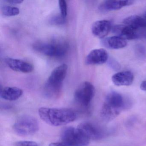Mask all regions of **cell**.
I'll use <instances>...</instances> for the list:
<instances>
[{"label":"cell","instance_id":"obj_2","mask_svg":"<svg viewBox=\"0 0 146 146\" xmlns=\"http://www.w3.org/2000/svg\"><path fill=\"white\" fill-rule=\"evenodd\" d=\"M122 96L116 92H111L106 97L101 112L102 118L110 121L116 117L127 107Z\"/></svg>","mask_w":146,"mask_h":146},{"label":"cell","instance_id":"obj_23","mask_svg":"<svg viewBox=\"0 0 146 146\" xmlns=\"http://www.w3.org/2000/svg\"><path fill=\"white\" fill-rule=\"evenodd\" d=\"M7 2L13 5H17V4H21L23 2V0H7Z\"/></svg>","mask_w":146,"mask_h":146},{"label":"cell","instance_id":"obj_15","mask_svg":"<svg viewBox=\"0 0 146 146\" xmlns=\"http://www.w3.org/2000/svg\"><path fill=\"white\" fill-rule=\"evenodd\" d=\"M23 94V90L17 87H6L1 88L0 90V96L6 100H16L19 99Z\"/></svg>","mask_w":146,"mask_h":146},{"label":"cell","instance_id":"obj_18","mask_svg":"<svg viewBox=\"0 0 146 146\" xmlns=\"http://www.w3.org/2000/svg\"><path fill=\"white\" fill-rule=\"evenodd\" d=\"M1 12L3 15L6 17H13L18 15L20 11L17 7L11 6H5L1 8Z\"/></svg>","mask_w":146,"mask_h":146},{"label":"cell","instance_id":"obj_24","mask_svg":"<svg viewBox=\"0 0 146 146\" xmlns=\"http://www.w3.org/2000/svg\"><path fill=\"white\" fill-rule=\"evenodd\" d=\"M49 146H65L64 145V143H62L61 142H58L52 143H50Z\"/></svg>","mask_w":146,"mask_h":146},{"label":"cell","instance_id":"obj_6","mask_svg":"<svg viewBox=\"0 0 146 146\" xmlns=\"http://www.w3.org/2000/svg\"><path fill=\"white\" fill-rule=\"evenodd\" d=\"M95 88L89 82H84L78 86L74 94L76 103L85 110H88L94 98Z\"/></svg>","mask_w":146,"mask_h":146},{"label":"cell","instance_id":"obj_16","mask_svg":"<svg viewBox=\"0 0 146 146\" xmlns=\"http://www.w3.org/2000/svg\"><path fill=\"white\" fill-rule=\"evenodd\" d=\"M124 25L136 30L140 31L146 28V20L144 18L134 15L125 19L123 21Z\"/></svg>","mask_w":146,"mask_h":146},{"label":"cell","instance_id":"obj_14","mask_svg":"<svg viewBox=\"0 0 146 146\" xmlns=\"http://www.w3.org/2000/svg\"><path fill=\"white\" fill-rule=\"evenodd\" d=\"M134 2L133 1H106L101 4L99 9L103 12L116 11L132 5Z\"/></svg>","mask_w":146,"mask_h":146},{"label":"cell","instance_id":"obj_22","mask_svg":"<svg viewBox=\"0 0 146 146\" xmlns=\"http://www.w3.org/2000/svg\"><path fill=\"white\" fill-rule=\"evenodd\" d=\"M65 19V18L63 17L61 15L56 16L52 19L51 22L53 24L57 25H61L64 23Z\"/></svg>","mask_w":146,"mask_h":146},{"label":"cell","instance_id":"obj_5","mask_svg":"<svg viewBox=\"0 0 146 146\" xmlns=\"http://www.w3.org/2000/svg\"><path fill=\"white\" fill-rule=\"evenodd\" d=\"M15 132L22 136H28L36 133L39 124L36 118L29 115H23L18 118L13 125Z\"/></svg>","mask_w":146,"mask_h":146},{"label":"cell","instance_id":"obj_11","mask_svg":"<svg viewBox=\"0 0 146 146\" xmlns=\"http://www.w3.org/2000/svg\"><path fill=\"white\" fill-rule=\"evenodd\" d=\"M5 62L7 66L15 71L23 73H30L34 70V66L30 63L12 58H7Z\"/></svg>","mask_w":146,"mask_h":146},{"label":"cell","instance_id":"obj_25","mask_svg":"<svg viewBox=\"0 0 146 146\" xmlns=\"http://www.w3.org/2000/svg\"><path fill=\"white\" fill-rule=\"evenodd\" d=\"M140 88L143 91H146V81H143L140 85Z\"/></svg>","mask_w":146,"mask_h":146},{"label":"cell","instance_id":"obj_20","mask_svg":"<svg viewBox=\"0 0 146 146\" xmlns=\"http://www.w3.org/2000/svg\"><path fill=\"white\" fill-rule=\"evenodd\" d=\"M109 66L114 70H118L120 69V65L114 59L110 58L108 60Z\"/></svg>","mask_w":146,"mask_h":146},{"label":"cell","instance_id":"obj_10","mask_svg":"<svg viewBox=\"0 0 146 146\" xmlns=\"http://www.w3.org/2000/svg\"><path fill=\"white\" fill-rule=\"evenodd\" d=\"M108 59V54L102 48L92 50L86 58L85 62L88 65H100L106 62Z\"/></svg>","mask_w":146,"mask_h":146},{"label":"cell","instance_id":"obj_13","mask_svg":"<svg viewBox=\"0 0 146 146\" xmlns=\"http://www.w3.org/2000/svg\"><path fill=\"white\" fill-rule=\"evenodd\" d=\"M134 75L129 71L120 72L113 75L112 81L117 86H129L134 81Z\"/></svg>","mask_w":146,"mask_h":146},{"label":"cell","instance_id":"obj_4","mask_svg":"<svg viewBox=\"0 0 146 146\" xmlns=\"http://www.w3.org/2000/svg\"><path fill=\"white\" fill-rule=\"evenodd\" d=\"M33 48L37 52L52 57H60L66 54L69 45L63 40H55L48 42H38L33 45Z\"/></svg>","mask_w":146,"mask_h":146},{"label":"cell","instance_id":"obj_7","mask_svg":"<svg viewBox=\"0 0 146 146\" xmlns=\"http://www.w3.org/2000/svg\"><path fill=\"white\" fill-rule=\"evenodd\" d=\"M90 140L77 129L67 127L62 130L60 135V142L65 146H87Z\"/></svg>","mask_w":146,"mask_h":146},{"label":"cell","instance_id":"obj_8","mask_svg":"<svg viewBox=\"0 0 146 146\" xmlns=\"http://www.w3.org/2000/svg\"><path fill=\"white\" fill-rule=\"evenodd\" d=\"M77 129L90 140H100L105 136V133L102 130L89 122L81 123L78 125Z\"/></svg>","mask_w":146,"mask_h":146},{"label":"cell","instance_id":"obj_9","mask_svg":"<svg viewBox=\"0 0 146 146\" xmlns=\"http://www.w3.org/2000/svg\"><path fill=\"white\" fill-rule=\"evenodd\" d=\"M112 32L117 36L124 40H131L137 39L140 36L138 31L134 29L125 25H117L112 29Z\"/></svg>","mask_w":146,"mask_h":146},{"label":"cell","instance_id":"obj_19","mask_svg":"<svg viewBox=\"0 0 146 146\" xmlns=\"http://www.w3.org/2000/svg\"><path fill=\"white\" fill-rule=\"evenodd\" d=\"M59 5L61 16L65 18L67 15V5L66 1L64 0H60L59 1Z\"/></svg>","mask_w":146,"mask_h":146},{"label":"cell","instance_id":"obj_1","mask_svg":"<svg viewBox=\"0 0 146 146\" xmlns=\"http://www.w3.org/2000/svg\"><path fill=\"white\" fill-rule=\"evenodd\" d=\"M38 113L45 123L54 126L67 124L76 120L77 117L74 111L68 108L41 107L39 108Z\"/></svg>","mask_w":146,"mask_h":146},{"label":"cell","instance_id":"obj_3","mask_svg":"<svg viewBox=\"0 0 146 146\" xmlns=\"http://www.w3.org/2000/svg\"><path fill=\"white\" fill-rule=\"evenodd\" d=\"M68 66L63 64L55 68L45 84V95L50 99L58 98L61 94L62 83L67 74Z\"/></svg>","mask_w":146,"mask_h":146},{"label":"cell","instance_id":"obj_26","mask_svg":"<svg viewBox=\"0 0 146 146\" xmlns=\"http://www.w3.org/2000/svg\"><path fill=\"white\" fill-rule=\"evenodd\" d=\"M144 19H145V20H146V13H145V14H144Z\"/></svg>","mask_w":146,"mask_h":146},{"label":"cell","instance_id":"obj_17","mask_svg":"<svg viewBox=\"0 0 146 146\" xmlns=\"http://www.w3.org/2000/svg\"><path fill=\"white\" fill-rule=\"evenodd\" d=\"M102 44L107 48L118 49L126 46L127 43L124 39L116 36L103 39Z\"/></svg>","mask_w":146,"mask_h":146},{"label":"cell","instance_id":"obj_12","mask_svg":"<svg viewBox=\"0 0 146 146\" xmlns=\"http://www.w3.org/2000/svg\"><path fill=\"white\" fill-rule=\"evenodd\" d=\"M111 29V23L106 20H99L95 22L92 26L93 35L99 38H104L108 35Z\"/></svg>","mask_w":146,"mask_h":146},{"label":"cell","instance_id":"obj_21","mask_svg":"<svg viewBox=\"0 0 146 146\" xmlns=\"http://www.w3.org/2000/svg\"><path fill=\"white\" fill-rule=\"evenodd\" d=\"M14 146H39L35 142L31 141H20L15 143Z\"/></svg>","mask_w":146,"mask_h":146}]
</instances>
